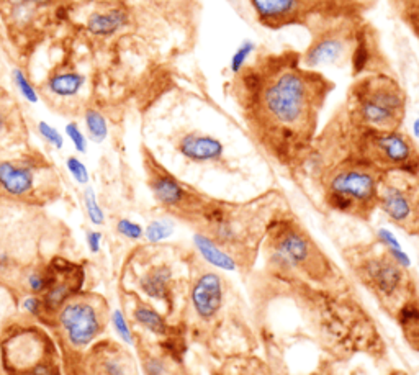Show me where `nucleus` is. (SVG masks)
I'll list each match as a JSON object with an SVG mask.
<instances>
[{"label":"nucleus","instance_id":"nucleus-1","mask_svg":"<svg viewBox=\"0 0 419 375\" xmlns=\"http://www.w3.org/2000/svg\"><path fill=\"white\" fill-rule=\"evenodd\" d=\"M241 73L244 105L251 107L262 128H270L280 140L313 129L329 89L321 75L301 69L295 61L282 60L269 61L266 69L256 73L252 68Z\"/></svg>","mask_w":419,"mask_h":375},{"label":"nucleus","instance_id":"nucleus-2","mask_svg":"<svg viewBox=\"0 0 419 375\" xmlns=\"http://www.w3.org/2000/svg\"><path fill=\"white\" fill-rule=\"evenodd\" d=\"M354 115L365 129L395 131L404 117L407 95L387 74L369 75L352 91Z\"/></svg>","mask_w":419,"mask_h":375},{"label":"nucleus","instance_id":"nucleus-3","mask_svg":"<svg viewBox=\"0 0 419 375\" xmlns=\"http://www.w3.org/2000/svg\"><path fill=\"white\" fill-rule=\"evenodd\" d=\"M360 149L364 161L377 169L393 172H404L413 176L419 171V154L411 140L398 129L395 131H377L365 129L360 136Z\"/></svg>","mask_w":419,"mask_h":375},{"label":"nucleus","instance_id":"nucleus-4","mask_svg":"<svg viewBox=\"0 0 419 375\" xmlns=\"http://www.w3.org/2000/svg\"><path fill=\"white\" fill-rule=\"evenodd\" d=\"M380 182V169L360 159L344 164L334 171L329 179L328 194H336L351 200L355 208V215H362L364 210L370 212L377 205Z\"/></svg>","mask_w":419,"mask_h":375},{"label":"nucleus","instance_id":"nucleus-5","mask_svg":"<svg viewBox=\"0 0 419 375\" xmlns=\"http://www.w3.org/2000/svg\"><path fill=\"white\" fill-rule=\"evenodd\" d=\"M377 205L385 215L404 230H419V192L408 182L382 177Z\"/></svg>","mask_w":419,"mask_h":375},{"label":"nucleus","instance_id":"nucleus-6","mask_svg":"<svg viewBox=\"0 0 419 375\" xmlns=\"http://www.w3.org/2000/svg\"><path fill=\"white\" fill-rule=\"evenodd\" d=\"M360 274L378 297L393 298L404 282L403 267H400L389 254L365 259L360 266Z\"/></svg>","mask_w":419,"mask_h":375},{"label":"nucleus","instance_id":"nucleus-7","mask_svg":"<svg viewBox=\"0 0 419 375\" xmlns=\"http://www.w3.org/2000/svg\"><path fill=\"white\" fill-rule=\"evenodd\" d=\"M59 321L68 333L71 345L77 347L91 345L100 333V318L91 303H69L61 310Z\"/></svg>","mask_w":419,"mask_h":375},{"label":"nucleus","instance_id":"nucleus-8","mask_svg":"<svg viewBox=\"0 0 419 375\" xmlns=\"http://www.w3.org/2000/svg\"><path fill=\"white\" fill-rule=\"evenodd\" d=\"M310 241L292 225H282L274 235L272 262L283 269L300 267L310 259Z\"/></svg>","mask_w":419,"mask_h":375},{"label":"nucleus","instance_id":"nucleus-9","mask_svg":"<svg viewBox=\"0 0 419 375\" xmlns=\"http://www.w3.org/2000/svg\"><path fill=\"white\" fill-rule=\"evenodd\" d=\"M223 293L225 287L216 272H205L200 275L192 289V307L195 313L205 321L215 318L223 305Z\"/></svg>","mask_w":419,"mask_h":375},{"label":"nucleus","instance_id":"nucleus-10","mask_svg":"<svg viewBox=\"0 0 419 375\" xmlns=\"http://www.w3.org/2000/svg\"><path fill=\"white\" fill-rule=\"evenodd\" d=\"M177 149L185 159L192 163H215L223 158L225 146L215 136L203 135V133H187L177 143Z\"/></svg>","mask_w":419,"mask_h":375},{"label":"nucleus","instance_id":"nucleus-11","mask_svg":"<svg viewBox=\"0 0 419 375\" xmlns=\"http://www.w3.org/2000/svg\"><path fill=\"white\" fill-rule=\"evenodd\" d=\"M347 51L346 39L339 35H321L315 39L305 55V64L308 68H318V66H328L341 61Z\"/></svg>","mask_w":419,"mask_h":375},{"label":"nucleus","instance_id":"nucleus-12","mask_svg":"<svg viewBox=\"0 0 419 375\" xmlns=\"http://www.w3.org/2000/svg\"><path fill=\"white\" fill-rule=\"evenodd\" d=\"M33 167L21 163L2 161L0 163V189L12 197H25L33 190Z\"/></svg>","mask_w":419,"mask_h":375},{"label":"nucleus","instance_id":"nucleus-13","mask_svg":"<svg viewBox=\"0 0 419 375\" xmlns=\"http://www.w3.org/2000/svg\"><path fill=\"white\" fill-rule=\"evenodd\" d=\"M149 185L154 199L164 207L177 208L189 199V194H187L184 185L166 171L156 172L153 179H151Z\"/></svg>","mask_w":419,"mask_h":375},{"label":"nucleus","instance_id":"nucleus-14","mask_svg":"<svg viewBox=\"0 0 419 375\" xmlns=\"http://www.w3.org/2000/svg\"><path fill=\"white\" fill-rule=\"evenodd\" d=\"M130 15L124 8H109L104 12H93L87 20V30L97 37H111L128 25Z\"/></svg>","mask_w":419,"mask_h":375},{"label":"nucleus","instance_id":"nucleus-15","mask_svg":"<svg viewBox=\"0 0 419 375\" xmlns=\"http://www.w3.org/2000/svg\"><path fill=\"white\" fill-rule=\"evenodd\" d=\"M262 24L287 21L298 10V0H251Z\"/></svg>","mask_w":419,"mask_h":375},{"label":"nucleus","instance_id":"nucleus-16","mask_svg":"<svg viewBox=\"0 0 419 375\" xmlns=\"http://www.w3.org/2000/svg\"><path fill=\"white\" fill-rule=\"evenodd\" d=\"M194 243L195 246H197L198 253L203 256L205 261H208L212 266L218 267V269L231 271V272L238 269V264H236L234 257L230 256V254L226 253L216 241L210 238V236L197 233L194 236Z\"/></svg>","mask_w":419,"mask_h":375},{"label":"nucleus","instance_id":"nucleus-17","mask_svg":"<svg viewBox=\"0 0 419 375\" xmlns=\"http://www.w3.org/2000/svg\"><path fill=\"white\" fill-rule=\"evenodd\" d=\"M172 271L167 266L153 267L148 274L141 279V290L154 300H167L169 287H171Z\"/></svg>","mask_w":419,"mask_h":375},{"label":"nucleus","instance_id":"nucleus-18","mask_svg":"<svg viewBox=\"0 0 419 375\" xmlns=\"http://www.w3.org/2000/svg\"><path fill=\"white\" fill-rule=\"evenodd\" d=\"M86 84V75L75 71H64L51 75L48 80V89L57 97H73Z\"/></svg>","mask_w":419,"mask_h":375},{"label":"nucleus","instance_id":"nucleus-19","mask_svg":"<svg viewBox=\"0 0 419 375\" xmlns=\"http://www.w3.org/2000/svg\"><path fill=\"white\" fill-rule=\"evenodd\" d=\"M398 315L404 338L408 339V342L414 349L419 351V308L413 303H407V305L401 307Z\"/></svg>","mask_w":419,"mask_h":375},{"label":"nucleus","instance_id":"nucleus-20","mask_svg":"<svg viewBox=\"0 0 419 375\" xmlns=\"http://www.w3.org/2000/svg\"><path fill=\"white\" fill-rule=\"evenodd\" d=\"M135 320L140 323L141 326H145L146 329H149L151 333L159 334V336H162V334H167L169 328L166 324V320L160 316L158 311L154 310V308H151L148 305H138L135 308Z\"/></svg>","mask_w":419,"mask_h":375},{"label":"nucleus","instance_id":"nucleus-21","mask_svg":"<svg viewBox=\"0 0 419 375\" xmlns=\"http://www.w3.org/2000/svg\"><path fill=\"white\" fill-rule=\"evenodd\" d=\"M84 120H86L89 136H91L93 141L102 143L106 140V136H109V125H106L105 117L99 110L89 109L86 115H84Z\"/></svg>","mask_w":419,"mask_h":375},{"label":"nucleus","instance_id":"nucleus-22","mask_svg":"<svg viewBox=\"0 0 419 375\" xmlns=\"http://www.w3.org/2000/svg\"><path fill=\"white\" fill-rule=\"evenodd\" d=\"M71 290H73L71 289V285L66 282L50 285V287H48L46 297H44V300H43V305L46 307L48 310H55V308L61 307L62 303H64L66 298L69 297Z\"/></svg>","mask_w":419,"mask_h":375},{"label":"nucleus","instance_id":"nucleus-23","mask_svg":"<svg viewBox=\"0 0 419 375\" xmlns=\"http://www.w3.org/2000/svg\"><path fill=\"white\" fill-rule=\"evenodd\" d=\"M174 233V223L169 220H154L151 221L145 230V236L149 243H160L167 239Z\"/></svg>","mask_w":419,"mask_h":375},{"label":"nucleus","instance_id":"nucleus-24","mask_svg":"<svg viewBox=\"0 0 419 375\" xmlns=\"http://www.w3.org/2000/svg\"><path fill=\"white\" fill-rule=\"evenodd\" d=\"M256 51V43L251 42V39H246L239 44L238 50L234 51L233 57L230 61V69L233 74H239L241 71L246 68V62L249 60V56Z\"/></svg>","mask_w":419,"mask_h":375},{"label":"nucleus","instance_id":"nucleus-25","mask_svg":"<svg viewBox=\"0 0 419 375\" xmlns=\"http://www.w3.org/2000/svg\"><path fill=\"white\" fill-rule=\"evenodd\" d=\"M84 205H86L89 220L92 221V225H97V226L104 225V221H105L104 210L100 208L99 202H97L95 190H93L92 187H87L86 192H84Z\"/></svg>","mask_w":419,"mask_h":375},{"label":"nucleus","instance_id":"nucleus-26","mask_svg":"<svg viewBox=\"0 0 419 375\" xmlns=\"http://www.w3.org/2000/svg\"><path fill=\"white\" fill-rule=\"evenodd\" d=\"M12 77H13V82H15L17 89H19V92L21 93V97H24L26 102H30V104H37L38 92H37V89L33 87V84L30 82V79L26 77L24 71L13 69Z\"/></svg>","mask_w":419,"mask_h":375},{"label":"nucleus","instance_id":"nucleus-27","mask_svg":"<svg viewBox=\"0 0 419 375\" xmlns=\"http://www.w3.org/2000/svg\"><path fill=\"white\" fill-rule=\"evenodd\" d=\"M117 231L120 235H123L124 238L135 239V241L141 239L142 235H145V230H142V226L140 225V223L128 220V218H122V220H118Z\"/></svg>","mask_w":419,"mask_h":375},{"label":"nucleus","instance_id":"nucleus-28","mask_svg":"<svg viewBox=\"0 0 419 375\" xmlns=\"http://www.w3.org/2000/svg\"><path fill=\"white\" fill-rule=\"evenodd\" d=\"M38 131L39 135H41L44 140H46L50 145L55 146L56 149H61L62 146H64V138H62V135L55 127H51L50 123L48 122H39L38 123Z\"/></svg>","mask_w":419,"mask_h":375},{"label":"nucleus","instance_id":"nucleus-29","mask_svg":"<svg viewBox=\"0 0 419 375\" xmlns=\"http://www.w3.org/2000/svg\"><path fill=\"white\" fill-rule=\"evenodd\" d=\"M66 166H68L71 176L75 179V182H79V184H89V171L86 164H84L79 158L71 156V158H68V161H66Z\"/></svg>","mask_w":419,"mask_h":375},{"label":"nucleus","instance_id":"nucleus-30","mask_svg":"<svg viewBox=\"0 0 419 375\" xmlns=\"http://www.w3.org/2000/svg\"><path fill=\"white\" fill-rule=\"evenodd\" d=\"M66 135L69 136V140L73 141L74 148L79 151V153H87V140L86 135L82 133V129L79 128L77 123L71 122L66 125Z\"/></svg>","mask_w":419,"mask_h":375},{"label":"nucleus","instance_id":"nucleus-31","mask_svg":"<svg viewBox=\"0 0 419 375\" xmlns=\"http://www.w3.org/2000/svg\"><path fill=\"white\" fill-rule=\"evenodd\" d=\"M111 323H113L115 331H117L118 336L122 338L123 341L127 342V345H131V342H133L131 329L128 328V323H127V320H124L122 311H120V310L113 311V315H111Z\"/></svg>","mask_w":419,"mask_h":375},{"label":"nucleus","instance_id":"nucleus-32","mask_svg":"<svg viewBox=\"0 0 419 375\" xmlns=\"http://www.w3.org/2000/svg\"><path fill=\"white\" fill-rule=\"evenodd\" d=\"M50 0H2V3L6 6L8 10H15V12H25V10H31V8L37 7H43Z\"/></svg>","mask_w":419,"mask_h":375},{"label":"nucleus","instance_id":"nucleus-33","mask_svg":"<svg viewBox=\"0 0 419 375\" xmlns=\"http://www.w3.org/2000/svg\"><path fill=\"white\" fill-rule=\"evenodd\" d=\"M369 62V48L364 42H359L355 46L354 55H352V64H354V73L360 74Z\"/></svg>","mask_w":419,"mask_h":375},{"label":"nucleus","instance_id":"nucleus-34","mask_svg":"<svg viewBox=\"0 0 419 375\" xmlns=\"http://www.w3.org/2000/svg\"><path fill=\"white\" fill-rule=\"evenodd\" d=\"M377 238L383 246H385V249H401L400 241L396 239V236L391 233L390 230H387V228H380V230L377 231Z\"/></svg>","mask_w":419,"mask_h":375},{"label":"nucleus","instance_id":"nucleus-35","mask_svg":"<svg viewBox=\"0 0 419 375\" xmlns=\"http://www.w3.org/2000/svg\"><path fill=\"white\" fill-rule=\"evenodd\" d=\"M145 370L148 375H164L166 372V364L159 357H149L145 363Z\"/></svg>","mask_w":419,"mask_h":375},{"label":"nucleus","instance_id":"nucleus-36","mask_svg":"<svg viewBox=\"0 0 419 375\" xmlns=\"http://www.w3.org/2000/svg\"><path fill=\"white\" fill-rule=\"evenodd\" d=\"M28 285L33 292H44V290L50 287V280L44 275L38 274V272H35V274L28 277Z\"/></svg>","mask_w":419,"mask_h":375},{"label":"nucleus","instance_id":"nucleus-37","mask_svg":"<svg viewBox=\"0 0 419 375\" xmlns=\"http://www.w3.org/2000/svg\"><path fill=\"white\" fill-rule=\"evenodd\" d=\"M387 254L393 259V261L398 264L400 267H403V269H408L409 266H411V259L407 253L403 251V248L401 249H387Z\"/></svg>","mask_w":419,"mask_h":375},{"label":"nucleus","instance_id":"nucleus-38","mask_svg":"<svg viewBox=\"0 0 419 375\" xmlns=\"http://www.w3.org/2000/svg\"><path fill=\"white\" fill-rule=\"evenodd\" d=\"M87 246L91 249V253L97 254L100 251V243H102V233L99 231H87Z\"/></svg>","mask_w":419,"mask_h":375},{"label":"nucleus","instance_id":"nucleus-39","mask_svg":"<svg viewBox=\"0 0 419 375\" xmlns=\"http://www.w3.org/2000/svg\"><path fill=\"white\" fill-rule=\"evenodd\" d=\"M41 307H43V302L39 300V298L30 297V298H25V300H24V308L26 311H28L30 315H38L39 310H41Z\"/></svg>","mask_w":419,"mask_h":375},{"label":"nucleus","instance_id":"nucleus-40","mask_svg":"<svg viewBox=\"0 0 419 375\" xmlns=\"http://www.w3.org/2000/svg\"><path fill=\"white\" fill-rule=\"evenodd\" d=\"M104 367H105V369H104V370H105V375H124L123 365L120 364L117 359L106 360Z\"/></svg>","mask_w":419,"mask_h":375},{"label":"nucleus","instance_id":"nucleus-41","mask_svg":"<svg viewBox=\"0 0 419 375\" xmlns=\"http://www.w3.org/2000/svg\"><path fill=\"white\" fill-rule=\"evenodd\" d=\"M413 136L419 140V117L413 122Z\"/></svg>","mask_w":419,"mask_h":375},{"label":"nucleus","instance_id":"nucleus-42","mask_svg":"<svg viewBox=\"0 0 419 375\" xmlns=\"http://www.w3.org/2000/svg\"><path fill=\"white\" fill-rule=\"evenodd\" d=\"M2 129H3V117L0 115V131H2Z\"/></svg>","mask_w":419,"mask_h":375}]
</instances>
